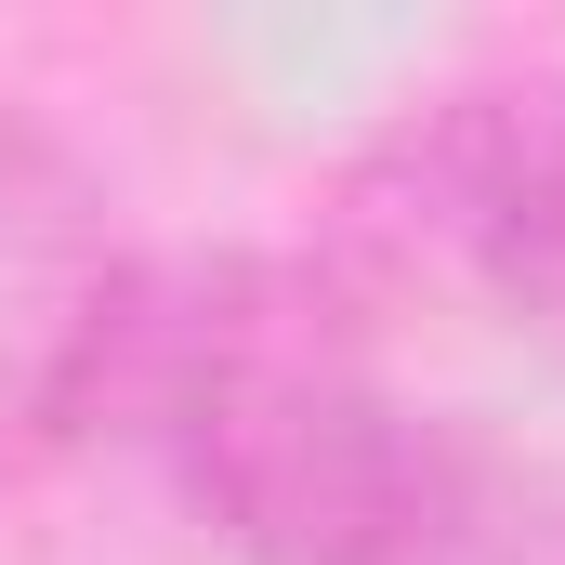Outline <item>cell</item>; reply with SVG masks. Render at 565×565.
<instances>
[{"label":"cell","instance_id":"7a4b0ae2","mask_svg":"<svg viewBox=\"0 0 565 565\" xmlns=\"http://www.w3.org/2000/svg\"><path fill=\"white\" fill-rule=\"evenodd\" d=\"M369 289H487L513 329L565 342V66L447 79L342 171V211L316 237Z\"/></svg>","mask_w":565,"mask_h":565},{"label":"cell","instance_id":"277c9868","mask_svg":"<svg viewBox=\"0 0 565 565\" xmlns=\"http://www.w3.org/2000/svg\"><path fill=\"white\" fill-rule=\"evenodd\" d=\"M500 565H565V487H540V513H526V540H513Z\"/></svg>","mask_w":565,"mask_h":565},{"label":"cell","instance_id":"3957f363","mask_svg":"<svg viewBox=\"0 0 565 565\" xmlns=\"http://www.w3.org/2000/svg\"><path fill=\"white\" fill-rule=\"evenodd\" d=\"M132 277L145 250L119 237V198L93 184V158L40 132L26 106H0V473L93 447Z\"/></svg>","mask_w":565,"mask_h":565},{"label":"cell","instance_id":"6da1fadb","mask_svg":"<svg viewBox=\"0 0 565 565\" xmlns=\"http://www.w3.org/2000/svg\"><path fill=\"white\" fill-rule=\"evenodd\" d=\"M93 434L145 447L237 565H500L553 487L473 408L382 382L329 250H145Z\"/></svg>","mask_w":565,"mask_h":565}]
</instances>
